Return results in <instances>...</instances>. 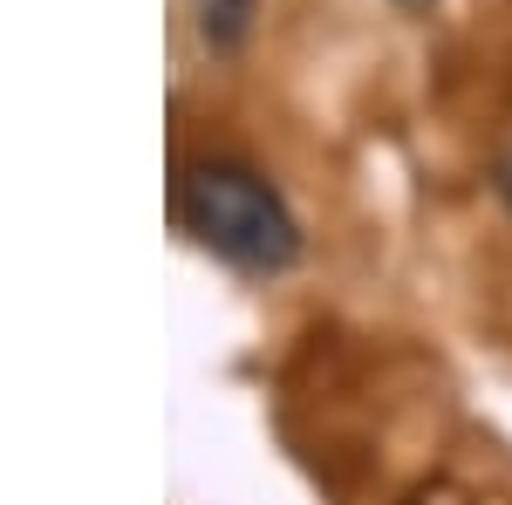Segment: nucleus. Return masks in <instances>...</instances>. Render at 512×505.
Wrapping results in <instances>:
<instances>
[{"mask_svg": "<svg viewBox=\"0 0 512 505\" xmlns=\"http://www.w3.org/2000/svg\"><path fill=\"white\" fill-rule=\"evenodd\" d=\"M171 212L192 233V246H205L212 260H226L233 273L274 280V273L301 267V246L308 239H301L294 205L280 198V185L267 171H253L239 157H192L178 171Z\"/></svg>", "mask_w": 512, "mask_h": 505, "instance_id": "nucleus-1", "label": "nucleus"}, {"mask_svg": "<svg viewBox=\"0 0 512 505\" xmlns=\"http://www.w3.org/2000/svg\"><path fill=\"white\" fill-rule=\"evenodd\" d=\"M192 21L198 41L212 55H239L253 41V21H260V0H192Z\"/></svg>", "mask_w": 512, "mask_h": 505, "instance_id": "nucleus-2", "label": "nucleus"}, {"mask_svg": "<svg viewBox=\"0 0 512 505\" xmlns=\"http://www.w3.org/2000/svg\"><path fill=\"white\" fill-rule=\"evenodd\" d=\"M492 185H499V198H506V212H512V144L492 157Z\"/></svg>", "mask_w": 512, "mask_h": 505, "instance_id": "nucleus-3", "label": "nucleus"}, {"mask_svg": "<svg viewBox=\"0 0 512 505\" xmlns=\"http://www.w3.org/2000/svg\"><path fill=\"white\" fill-rule=\"evenodd\" d=\"M396 7H403V14H431L437 0H396Z\"/></svg>", "mask_w": 512, "mask_h": 505, "instance_id": "nucleus-4", "label": "nucleus"}]
</instances>
